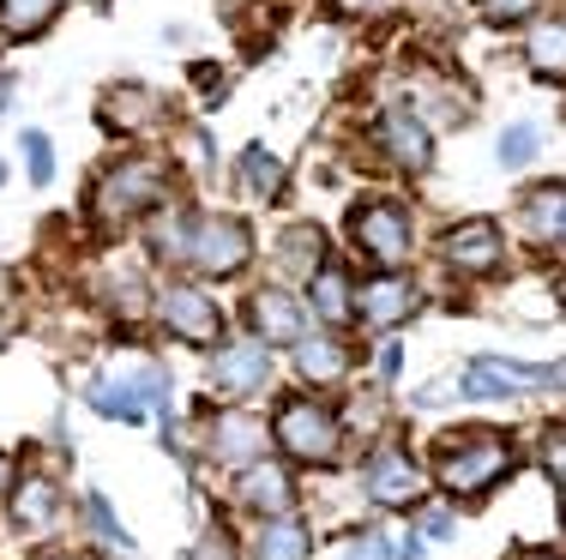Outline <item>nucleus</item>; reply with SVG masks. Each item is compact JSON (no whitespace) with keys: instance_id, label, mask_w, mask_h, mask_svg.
<instances>
[{"instance_id":"f257e3e1","label":"nucleus","mask_w":566,"mask_h":560,"mask_svg":"<svg viewBox=\"0 0 566 560\" xmlns=\"http://www.w3.org/2000/svg\"><path fill=\"white\" fill-rule=\"evenodd\" d=\"M506 471H512V440L494 429H464V440L440 446V464H434L447 495H489Z\"/></svg>"},{"instance_id":"f03ea898","label":"nucleus","mask_w":566,"mask_h":560,"mask_svg":"<svg viewBox=\"0 0 566 560\" xmlns=\"http://www.w3.org/2000/svg\"><path fill=\"white\" fill-rule=\"evenodd\" d=\"M265 434H272L295 464H314V471L338 464V452H344V429H338V416H332L326 404H314V398H283L277 416H272V429H265Z\"/></svg>"},{"instance_id":"7ed1b4c3","label":"nucleus","mask_w":566,"mask_h":560,"mask_svg":"<svg viewBox=\"0 0 566 560\" xmlns=\"http://www.w3.org/2000/svg\"><path fill=\"white\" fill-rule=\"evenodd\" d=\"M164 193H169V169L157 163V157H120L115 169L97 176L91 211H97L103 223H127V218H139V211H151Z\"/></svg>"},{"instance_id":"20e7f679","label":"nucleus","mask_w":566,"mask_h":560,"mask_svg":"<svg viewBox=\"0 0 566 560\" xmlns=\"http://www.w3.org/2000/svg\"><path fill=\"white\" fill-rule=\"evenodd\" d=\"M187 260L199 277H235L253 260V230L241 218H193L187 223Z\"/></svg>"},{"instance_id":"39448f33","label":"nucleus","mask_w":566,"mask_h":560,"mask_svg":"<svg viewBox=\"0 0 566 560\" xmlns=\"http://www.w3.org/2000/svg\"><path fill=\"white\" fill-rule=\"evenodd\" d=\"M349 235H356V247L368 253L374 265H403L410 260V211L398 205V199H368L361 211H349Z\"/></svg>"},{"instance_id":"423d86ee","label":"nucleus","mask_w":566,"mask_h":560,"mask_svg":"<svg viewBox=\"0 0 566 560\" xmlns=\"http://www.w3.org/2000/svg\"><path fill=\"white\" fill-rule=\"evenodd\" d=\"M157 314H164V326L187 344H218L223 338V308L193 284H169L164 296H157Z\"/></svg>"},{"instance_id":"0eeeda50","label":"nucleus","mask_w":566,"mask_h":560,"mask_svg":"<svg viewBox=\"0 0 566 560\" xmlns=\"http://www.w3.org/2000/svg\"><path fill=\"white\" fill-rule=\"evenodd\" d=\"M440 260L452 272H470V277H489L494 265L506 260V242H501V223L489 218H470V223H452L447 242H440Z\"/></svg>"},{"instance_id":"6e6552de","label":"nucleus","mask_w":566,"mask_h":560,"mask_svg":"<svg viewBox=\"0 0 566 560\" xmlns=\"http://www.w3.org/2000/svg\"><path fill=\"white\" fill-rule=\"evenodd\" d=\"M211 380H218L223 398L260 392V385L272 380V350H265L260 338H229V344H218V356H211Z\"/></svg>"},{"instance_id":"1a4fd4ad","label":"nucleus","mask_w":566,"mask_h":560,"mask_svg":"<svg viewBox=\"0 0 566 560\" xmlns=\"http://www.w3.org/2000/svg\"><path fill=\"white\" fill-rule=\"evenodd\" d=\"M560 368H518L501 356H476L464 368V392L470 398H512V392H536V385H555Z\"/></svg>"},{"instance_id":"9d476101","label":"nucleus","mask_w":566,"mask_h":560,"mask_svg":"<svg viewBox=\"0 0 566 560\" xmlns=\"http://www.w3.org/2000/svg\"><path fill=\"white\" fill-rule=\"evenodd\" d=\"M248 326L253 338L272 350V344H302L307 338V314L302 302L290 296V289H260V296H248Z\"/></svg>"},{"instance_id":"9b49d317","label":"nucleus","mask_w":566,"mask_h":560,"mask_svg":"<svg viewBox=\"0 0 566 560\" xmlns=\"http://www.w3.org/2000/svg\"><path fill=\"white\" fill-rule=\"evenodd\" d=\"M361 483H368V500H380V506H416V500H422V488H428L422 471H416L398 446L374 452L368 471H361Z\"/></svg>"},{"instance_id":"f8f14e48","label":"nucleus","mask_w":566,"mask_h":560,"mask_svg":"<svg viewBox=\"0 0 566 560\" xmlns=\"http://www.w3.org/2000/svg\"><path fill=\"white\" fill-rule=\"evenodd\" d=\"M416 302H422V296H416V284H410V277H392V272H380V277H374V284L356 296V314L368 319V326L392 331V326H403V319L416 314Z\"/></svg>"},{"instance_id":"ddd939ff","label":"nucleus","mask_w":566,"mask_h":560,"mask_svg":"<svg viewBox=\"0 0 566 560\" xmlns=\"http://www.w3.org/2000/svg\"><path fill=\"white\" fill-rule=\"evenodd\" d=\"M241 506H253V513H265V518H283L295 506V483H290V471L283 464H265V458H253V464H241Z\"/></svg>"},{"instance_id":"4468645a","label":"nucleus","mask_w":566,"mask_h":560,"mask_svg":"<svg viewBox=\"0 0 566 560\" xmlns=\"http://www.w3.org/2000/svg\"><path fill=\"white\" fill-rule=\"evenodd\" d=\"M211 458H223V464H253L265 452V434L260 429V416H248V410H223V416H211Z\"/></svg>"},{"instance_id":"2eb2a0df","label":"nucleus","mask_w":566,"mask_h":560,"mask_svg":"<svg viewBox=\"0 0 566 560\" xmlns=\"http://www.w3.org/2000/svg\"><path fill=\"white\" fill-rule=\"evenodd\" d=\"M55 506H61V488L49 476H12V525L24 537H43L55 525Z\"/></svg>"},{"instance_id":"dca6fc26","label":"nucleus","mask_w":566,"mask_h":560,"mask_svg":"<svg viewBox=\"0 0 566 560\" xmlns=\"http://www.w3.org/2000/svg\"><path fill=\"white\" fill-rule=\"evenodd\" d=\"M380 139H386V151H392V163L403 169V176H422V169L434 163V145H428V127L416 121V115H386Z\"/></svg>"},{"instance_id":"f3484780","label":"nucleus","mask_w":566,"mask_h":560,"mask_svg":"<svg viewBox=\"0 0 566 560\" xmlns=\"http://www.w3.org/2000/svg\"><path fill=\"white\" fill-rule=\"evenodd\" d=\"M295 368H302L307 385H338L349 373V350L338 338H302L295 344Z\"/></svg>"},{"instance_id":"a211bd4d","label":"nucleus","mask_w":566,"mask_h":560,"mask_svg":"<svg viewBox=\"0 0 566 560\" xmlns=\"http://www.w3.org/2000/svg\"><path fill=\"white\" fill-rule=\"evenodd\" d=\"M157 115H164V103L139 85H120V91H109V103H103V127H115V133H139V127H151Z\"/></svg>"},{"instance_id":"6ab92c4d","label":"nucleus","mask_w":566,"mask_h":560,"mask_svg":"<svg viewBox=\"0 0 566 560\" xmlns=\"http://www.w3.org/2000/svg\"><path fill=\"white\" fill-rule=\"evenodd\" d=\"M307 289H314V314L326 319V326H349V319H356V289H349V277L338 265H319Z\"/></svg>"},{"instance_id":"aec40b11","label":"nucleus","mask_w":566,"mask_h":560,"mask_svg":"<svg viewBox=\"0 0 566 560\" xmlns=\"http://www.w3.org/2000/svg\"><path fill=\"white\" fill-rule=\"evenodd\" d=\"M524 218H531V235H536V242L555 247L560 235H566V187H560V181L536 187V193L524 199Z\"/></svg>"},{"instance_id":"412c9836","label":"nucleus","mask_w":566,"mask_h":560,"mask_svg":"<svg viewBox=\"0 0 566 560\" xmlns=\"http://www.w3.org/2000/svg\"><path fill=\"white\" fill-rule=\"evenodd\" d=\"M307 554H314V537L295 518H272L260 530V542H253V560H307Z\"/></svg>"},{"instance_id":"4be33fe9","label":"nucleus","mask_w":566,"mask_h":560,"mask_svg":"<svg viewBox=\"0 0 566 560\" xmlns=\"http://www.w3.org/2000/svg\"><path fill=\"white\" fill-rule=\"evenodd\" d=\"M61 0H0V24H7V36H43L49 24H55Z\"/></svg>"},{"instance_id":"5701e85b","label":"nucleus","mask_w":566,"mask_h":560,"mask_svg":"<svg viewBox=\"0 0 566 560\" xmlns=\"http://www.w3.org/2000/svg\"><path fill=\"white\" fill-rule=\"evenodd\" d=\"M319 253H326V247H319V230H314V223H295V230H283V247H277V260L290 265V272H307V277H314L319 265H326Z\"/></svg>"},{"instance_id":"b1692460","label":"nucleus","mask_w":566,"mask_h":560,"mask_svg":"<svg viewBox=\"0 0 566 560\" xmlns=\"http://www.w3.org/2000/svg\"><path fill=\"white\" fill-rule=\"evenodd\" d=\"M241 181H248L260 199H283V163H277L272 151H260V145H248V151H241Z\"/></svg>"},{"instance_id":"393cba45","label":"nucleus","mask_w":566,"mask_h":560,"mask_svg":"<svg viewBox=\"0 0 566 560\" xmlns=\"http://www.w3.org/2000/svg\"><path fill=\"white\" fill-rule=\"evenodd\" d=\"M91 410H103V416H120V422H145L139 398H133L120 380H109V385H91Z\"/></svg>"},{"instance_id":"a878e982","label":"nucleus","mask_w":566,"mask_h":560,"mask_svg":"<svg viewBox=\"0 0 566 560\" xmlns=\"http://www.w3.org/2000/svg\"><path fill=\"white\" fill-rule=\"evenodd\" d=\"M85 513H91V530H97V542H109V549L133 554V537L120 530V518L109 513V500H103V495H91V500H85Z\"/></svg>"},{"instance_id":"bb28decb","label":"nucleus","mask_w":566,"mask_h":560,"mask_svg":"<svg viewBox=\"0 0 566 560\" xmlns=\"http://www.w3.org/2000/svg\"><path fill=\"white\" fill-rule=\"evenodd\" d=\"M560 43H566L560 24H548V31H536V36H531V66H536V73L560 78Z\"/></svg>"},{"instance_id":"cd10ccee","label":"nucleus","mask_w":566,"mask_h":560,"mask_svg":"<svg viewBox=\"0 0 566 560\" xmlns=\"http://www.w3.org/2000/svg\"><path fill=\"white\" fill-rule=\"evenodd\" d=\"M536 157V127H506L501 133V163L506 169H524Z\"/></svg>"},{"instance_id":"c85d7f7f","label":"nucleus","mask_w":566,"mask_h":560,"mask_svg":"<svg viewBox=\"0 0 566 560\" xmlns=\"http://www.w3.org/2000/svg\"><path fill=\"white\" fill-rule=\"evenodd\" d=\"M151 253H157V260H187V223L181 218L157 223V230H151Z\"/></svg>"},{"instance_id":"c756f323","label":"nucleus","mask_w":566,"mask_h":560,"mask_svg":"<svg viewBox=\"0 0 566 560\" xmlns=\"http://www.w3.org/2000/svg\"><path fill=\"white\" fill-rule=\"evenodd\" d=\"M24 163H31V181H36V187L55 176V151H49L43 133H24Z\"/></svg>"},{"instance_id":"7c9ffc66","label":"nucleus","mask_w":566,"mask_h":560,"mask_svg":"<svg viewBox=\"0 0 566 560\" xmlns=\"http://www.w3.org/2000/svg\"><path fill=\"white\" fill-rule=\"evenodd\" d=\"M338 560H386V537L380 530H356V537H344Z\"/></svg>"},{"instance_id":"2f4dec72","label":"nucleus","mask_w":566,"mask_h":560,"mask_svg":"<svg viewBox=\"0 0 566 560\" xmlns=\"http://www.w3.org/2000/svg\"><path fill=\"white\" fill-rule=\"evenodd\" d=\"M536 12V0H482V19L489 24H524Z\"/></svg>"},{"instance_id":"473e14b6","label":"nucleus","mask_w":566,"mask_h":560,"mask_svg":"<svg viewBox=\"0 0 566 560\" xmlns=\"http://www.w3.org/2000/svg\"><path fill=\"white\" fill-rule=\"evenodd\" d=\"M187 560H235V542H229V530H223V525H211L206 537L193 542V554H187Z\"/></svg>"},{"instance_id":"72a5a7b5","label":"nucleus","mask_w":566,"mask_h":560,"mask_svg":"<svg viewBox=\"0 0 566 560\" xmlns=\"http://www.w3.org/2000/svg\"><path fill=\"white\" fill-rule=\"evenodd\" d=\"M386 560H422V537H416L410 525L392 530V537H386Z\"/></svg>"},{"instance_id":"f704fd0d","label":"nucleus","mask_w":566,"mask_h":560,"mask_svg":"<svg viewBox=\"0 0 566 560\" xmlns=\"http://www.w3.org/2000/svg\"><path fill=\"white\" fill-rule=\"evenodd\" d=\"M416 530H428L434 542H447L458 525H452V513H447V506H428V513H422V525H416Z\"/></svg>"},{"instance_id":"c9c22d12","label":"nucleus","mask_w":566,"mask_h":560,"mask_svg":"<svg viewBox=\"0 0 566 560\" xmlns=\"http://www.w3.org/2000/svg\"><path fill=\"white\" fill-rule=\"evenodd\" d=\"M392 7V0H338V12H349V19H361V12H380Z\"/></svg>"},{"instance_id":"e433bc0d","label":"nucleus","mask_w":566,"mask_h":560,"mask_svg":"<svg viewBox=\"0 0 566 560\" xmlns=\"http://www.w3.org/2000/svg\"><path fill=\"white\" fill-rule=\"evenodd\" d=\"M12 476H19V464H12L7 452H0V495H7V488H12Z\"/></svg>"},{"instance_id":"4c0bfd02","label":"nucleus","mask_w":566,"mask_h":560,"mask_svg":"<svg viewBox=\"0 0 566 560\" xmlns=\"http://www.w3.org/2000/svg\"><path fill=\"white\" fill-rule=\"evenodd\" d=\"M12 97V73H0V103H7Z\"/></svg>"},{"instance_id":"58836bf2","label":"nucleus","mask_w":566,"mask_h":560,"mask_svg":"<svg viewBox=\"0 0 566 560\" xmlns=\"http://www.w3.org/2000/svg\"><path fill=\"white\" fill-rule=\"evenodd\" d=\"M524 560H560V554H543V549H531V554H524Z\"/></svg>"},{"instance_id":"ea45409f","label":"nucleus","mask_w":566,"mask_h":560,"mask_svg":"<svg viewBox=\"0 0 566 560\" xmlns=\"http://www.w3.org/2000/svg\"><path fill=\"white\" fill-rule=\"evenodd\" d=\"M49 560H78V554H49Z\"/></svg>"},{"instance_id":"a19ab883","label":"nucleus","mask_w":566,"mask_h":560,"mask_svg":"<svg viewBox=\"0 0 566 560\" xmlns=\"http://www.w3.org/2000/svg\"><path fill=\"white\" fill-rule=\"evenodd\" d=\"M91 7H109V0H91Z\"/></svg>"},{"instance_id":"79ce46f5","label":"nucleus","mask_w":566,"mask_h":560,"mask_svg":"<svg viewBox=\"0 0 566 560\" xmlns=\"http://www.w3.org/2000/svg\"><path fill=\"white\" fill-rule=\"evenodd\" d=\"M0 181H7V163H0Z\"/></svg>"},{"instance_id":"37998d69","label":"nucleus","mask_w":566,"mask_h":560,"mask_svg":"<svg viewBox=\"0 0 566 560\" xmlns=\"http://www.w3.org/2000/svg\"><path fill=\"white\" fill-rule=\"evenodd\" d=\"M0 344H7V326H0Z\"/></svg>"}]
</instances>
